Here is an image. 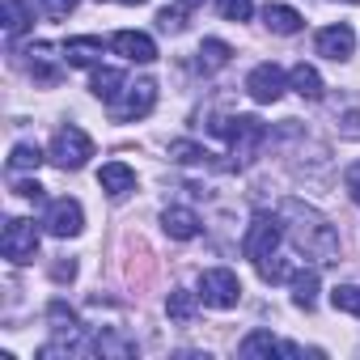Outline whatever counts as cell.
I'll return each mask as SVG.
<instances>
[{
    "instance_id": "cb8c5ba5",
    "label": "cell",
    "mask_w": 360,
    "mask_h": 360,
    "mask_svg": "<svg viewBox=\"0 0 360 360\" xmlns=\"http://www.w3.org/2000/svg\"><path fill=\"white\" fill-rule=\"evenodd\" d=\"M330 305L360 318V284H339V288H330Z\"/></svg>"
},
{
    "instance_id": "ffe728a7",
    "label": "cell",
    "mask_w": 360,
    "mask_h": 360,
    "mask_svg": "<svg viewBox=\"0 0 360 360\" xmlns=\"http://www.w3.org/2000/svg\"><path fill=\"white\" fill-rule=\"evenodd\" d=\"M288 85H292L301 98H309V102L322 98V77H318V68H309V64H297V68L288 72Z\"/></svg>"
},
{
    "instance_id": "603a6c76",
    "label": "cell",
    "mask_w": 360,
    "mask_h": 360,
    "mask_svg": "<svg viewBox=\"0 0 360 360\" xmlns=\"http://www.w3.org/2000/svg\"><path fill=\"white\" fill-rule=\"evenodd\" d=\"M165 314H169L174 322H191V314H195V297L183 292V288H174L169 301H165Z\"/></svg>"
},
{
    "instance_id": "4fadbf2b",
    "label": "cell",
    "mask_w": 360,
    "mask_h": 360,
    "mask_svg": "<svg viewBox=\"0 0 360 360\" xmlns=\"http://www.w3.org/2000/svg\"><path fill=\"white\" fill-rule=\"evenodd\" d=\"M102 39H94V34H81V39H68L64 43V60L72 64V68H98L102 64Z\"/></svg>"
},
{
    "instance_id": "8992f818",
    "label": "cell",
    "mask_w": 360,
    "mask_h": 360,
    "mask_svg": "<svg viewBox=\"0 0 360 360\" xmlns=\"http://www.w3.org/2000/svg\"><path fill=\"white\" fill-rule=\"evenodd\" d=\"M0 250H5L9 263H34V255H39V225L26 221V217H13V221L5 225Z\"/></svg>"
},
{
    "instance_id": "52a82bcc",
    "label": "cell",
    "mask_w": 360,
    "mask_h": 360,
    "mask_svg": "<svg viewBox=\"0 0 360 360\" xmlns=\"http://www.w3.org/2000/svg\"><path fill=\"white\" fill-rule=\"evenodd\" d=\"M153 106H157V85L153 81H136V85H123V94L110 102V115L119 123H131V119H144Z\"/></svg>"
},
{
    "instance_id": "4dcf8cb0",
    "label": "cell",
    "mask_w": 360,
    "mask_h": 360,
    "mask_svg": "<svg viewBox=\"0 0 360 360\" xmlns=\"http://www.w3.org/2000/svg\"><path fill=\"white\" fill-rule=\"evenodd\" d=\"M343 183H347V191H352V200L360 204V161H356V165H347V174H343Z\"/></svg>"
},
{
    "instance_id": "4316f807",
    "label": "cell",
    "mask_w": 360,
    "mask_h": 360,
    "mask_svg": "<svg viewBox=\"0 0 360 360\" xmlns=\"http://www.w3.org/2000/svg\"><path fill=\"white\" fill-rule=\"evenodd\" d=\"M102 356H131L136 352V343H127V339H110V335H98V343H94Z\"/></svg>"
},
{
    "instance_id": "836d02e7",
    "label": "cell",
    "mask_w": 360,
    "mask_h": 360,
    "mask_svg": "<svg viewBox=\"0 0 360 360\" xmlns=\"http://www.w3.org/2000/svg\"><path fill=\"white\" fill-rule=\"evenodd\" d=\"M183 5H187V9H200V5H204V0H183Z\"/></svg>"
},
{
    "instance_id": "30bf717a",
    "label": "cell",
    "mask_w": 360,
    "mask_h": 360,
    "mask_svg": "<svg viewBox=\"0 0 360 360\" xmlns=\"http://www.w3.org/2000/svg\"><path fill=\"white\" fill-rule=\"evenodd\" d=\"M284 85H288V77L276 68V64H259V68H250V77H246V94L255 98V102H280V94H284Z\"/></svg>"
},
{
    "instance_id": "277c9868",
    "label": "cell",
    "mask_w": 360,
    "mask_h": 360,
    "mask_svg": "<svg viewBox=\"0 0 360 360\" xmlns=\"http://www.w3.org/2000/svg\"><path fill=\"white\" fill-rule=\"evenodd\" d=\"M94 157V140L81 131V127H60L56 131V140H51V161L60 165V169H81L85 161Z\"/></svg>"
},
{
    "instance_id": "f1b7e54d",
    "label": "cell",
    "mask_w": 360,
    "mask_h": 360,
    "mask_svg": "<svg viewBox=\"0 0 360 360\" xmlns=\"http://www.w3.org/2000/svg\"><path fill=\"white\" fill-rule=\"evenodd\" d=\"M39 9H43L51 22H64V18L77 9V0H39Z\"/></svg>"
},
{
    "instance_id": "d4e9b609",
    "label": "cell",
    "mask_w": 360,
    "mask_h": 360,
    "mask_svg": "<svg viewBox=\"0 0 360 360\" xmlns=\"http://www.w3.org/2000/svg\"><path fill=\"white\" fill-rule=\"evenodd\" d=\"M169 157H174L178 165H195V161H208L212 153L200 148V144H191V140H174V144H169Z\"/></svg>"
},
{
    "instance_id": "484cf974",
    "label": "cell",
    "mask_w": 360,
    "mask_h": 360,
    "mask_svg": "<svg viewBox=\"0 0 360 360\" xmlns=\"http://www.w3.org/2000/svg\"><path fill=\"white\" fill-rule=\"evenodd\" d=\"M221 13L225 22H246L255 13V0H221Z\"/></svg>"
},
{
    "instance_id": "7c38bea8",
    "label": "cell",
    "mask_w": 360,
    "mask_h": 360,
    "mask_svg": "<svg viewBox=\"0 0 360 360\" xmlns=\"http://www.w3.org/2000/svg\"><path fill=\"white\" fill-rule=\"evenodd\" d=\"M98 187L106 191V195H127V191H136V169L131 165H123V161H106L102 169H98Z\"/></svg>"
},
{
    "instance_id": "7a4b0ae2",
    "label": "cell",
    "mask_w": 360,
    "mask_h": 360,
    "mask_svg": "<svg viewBox=\"0 0 360 360\" xmlns=\"http://www.w3.org/2000/svg\"><path fill=\"white\" fill-rule=\"evenodd\" d=\"M212 131H217V136H225V140H229V148H233L238 157H250V153L267 140V123H263V119H255V115L217 119V123H212Z\"/></svg>"
},
{
    "instance_id": "2e32d148",
    "label": "cell",
    "mask_w": 360,
    "mask_h": 360,
    "mask_svg": "<svg viewBox=\"0 0 360 360\" xmlns=\"http://www.w3.org/2000/svg\"><path fill=\"white\" fill-rule=\"evenodd\" d=\"M263 22H267V30H271V34H284V39H288V34H297V30L305 26V18H301L292 5H267V9H263Z\"/></svg>"
},
{
    "instance_id": "1f68e13d",
    "label": "cell",
    "mask_w": 360,
    "mask_h": 360,
    "mask_svg": "<svg viewBox=\"0 0 360 360\" xmlns=\"http://www.w3.org/2000/svg\"><path fill=\"white\" fill-rule=\"evenodd\" d=\"M13 191L26 195V200H43V187H39V183H13Z\"/></svg>"
},
{
    "instance_id": "9a60e30c",
    "label": "cell",
    "mask_w": 360,
    "mask_h": 360,
    "mask_svg": "<svg viewBox=\"0 0 360 360\" xmlns=\"http://www.w3.org/2000/svg\"><path fill=\"white\" fill-rule=\"evenodd\" d=\"M238 352H242L246 360H271V356H284V343H280L271 330H250Z\"/></svg>"
},
{
    "instance_id": "83f0119b",
    "label": "cell",
    "mask_w": 360,
    "mask_h": 360,
    "mask_svg": "<svg viewBox=\"0 0 360 360\" xmlns=\"http://www.w3.org/2000/svg\"><path fill=\"white\" fill-rule=\"evenodd\" d=\"M259 276H263L267 284H276V280H288V267H284L276 255H267V259H259Z\"/></svg>"
},
{
    "instance_id": "ba28073f",
    "label": "cell",
    "mask_w": 360,
    "mask_h": 360,
    "mask_svg": "<svg viewBox=\"0 0 360 360\" xmlns=\"http://www.w3.org/2000/svg\"><path fill=\"white\" fill-rule=\"evenodd\" d=\"M43 225H47V233L51 238H77L81 229H85V212H81V204L77 200H51L47 204V212H43Z\"/></svg>"
},
{
    "instance_id": "5b68a950",
    "label": "cell",
    "mask_w": 360,
    "mask_h": 360,
    "mask_svg": "<svg viewBox=\"0 0 360 360\" xmlns=\"http://www.w3.org/2000/svg\"><path fill=\"white\" fill-rule=\"evenodd\" d=\"M280 238H284V229H280V217H271V212H255V221H250V229H246V238H242V255L259 263V259L276 255Z\"/></svg>"
},
{
    "instance_id": "8fae6325",
    "label": "cell",
    "mask_w": 360,
    "mask_h": 360,
    "mask_svg": "<svg viewBox=\"0 0 360 360\" xmlns=\"http://www.w3.org/2000/svg\"><path fill=\"white\" fill-rule=\"evenodd\" d=\"M110 47H115L123 60H131V64H153V60H157V43H153L144 30H119V34L110 39Z\"/></svg>"
},
{
    "instance_id": "d6986e66",
    "label": "cell",
    "mask_w": 360,
    "mask_h": 360,
    "mask_svg": "<svg viewBox=\"0 0 360 360\" xmlns=\"http://www.w3.org/2000/svg\"><path fill=\"white\" fill-rule=\"evenodd\" d=\"M292 305L297 309H314L318 305V271L314 267H305V271L292 276Z\"/></svg>"
},
{
    "instance_id": "6da1fadb",
    "label": "cell",
    "mask_w": 360,
    "mask_h": 360,
    "mask_svg": "<svg viewBox=\"0 0 360 360\" xmlns=\"http://www.w3.org/2000/svg\"><path fill=\"white\" fill-rule=\"evenodd\" d=\"M297 225H292V242L309 255V259H318V263H330L335 255H339V238H335V229L314 212V208H301V204H288L284 208Z\"/></svg>"
},
{
    "instance_id": "d6a6232c",
    "label": "cell",
    "mask_w": 360,
    "mask_h": 360,
    "mask_svg": "<svg viewBox=\"0 0 360 360\" xmlns=\"http://www.w3.org/2000/svg\"><path fill=\"white\" fill-rule=\"evenodd\" d=\"M72 271H77L72 263H56V280H72Z\"/></svg>"
},
{
    "instance_id": "5bb4252c",
    "label": "cell",
    "mask_w": 360,
    "mask_h": 360,
    "mask_svg": "<svg viewBox=\"0 0 360 360\" xmlns=\"http://www.w3.org/2000/svg\"><path fill=\"white\" fill-rule=\"evenodd\" d=\"M161 225H165V233H169L174 242H191V238L200 233V217H195L191 208H165Z\"/></svg>"
},
{
    "instance_id": "7402d4cb",
    "label": "cell",
    "mask_w": 360,
    "mask_h": 360,
    "mask_svg": "<svg viewBox=\"0 0 360 360\" xmlns=\"http://www.w3.org/2000/svg\"><path fill=\"white\" fill-rule=\"evenodd\" d=\"M26 26H30V5L26 0H5V30L18 39Z\"/></svg>"
},
{
    "instance_id": "9c48e42d",
    "label": "cell",
    "mask_w": 360,
    "mask_h": 360,
    "mask_svg": "<svg viewBox=\"0 0 360 360\" xmlns=\"http://www.w3.org/2000/svg\"><path fill=\"white\" fill-rule=\"evenodd\" d=\"M314 47H318V56H326V60H352V51H356V30L347 26V22H335V26H326V30H318V39H314Z\"/></svg>"
},
{
    "instance_id": "e0dca14e",
    "label": "cell",
    "mask_w": 360,
    "mask_h": 360,
    "mask_svg": "<svg viewBox=\"0 0 360 360\" xmlns=\"http://www.w3.org/2000/svg\"><path fill=\"white\" fill-rule=\"evenodd\" d=\"M229 60H233V47L229 43H221V39H204L200 43V56H195L200 72H221Z\"/></svg>"
},
{
    "instance_id": "44dd1931",
    "label": "cell",
    "mask_w": 360,
    "mask_h": 360,
    "mask_svg": "<svg viewBox=\"0 0 360 360\" xmlns=\"http://www.w3.org/2000/svg\"><path fill=\"white\" fill-rule=\"evenodd\" d=\"M43 165V148L39 144H30V140H22V144H13V153H9V169L18 174V169H39Z\"/></svg>"
},
{
    "instance_id": "f546056e",
    "label": "cell",
    "mask_w": 360,
    "mask_h": 360,
    "mask_svg": "<svg viewBox=\"0 0 360 360\" xmlns=\"http://www.w3.org/2000/svg\"><path fill=\"white\" fill-rule=\"evenodd\" d=\"M157 26H161L165 34H178V30L187 26V22H183V9H161V13H157Z\"/></svg>"
},
{
    "instance_id": "e575fe53",
    "label": "cell",
    "mask_w": 360,
    "mask_h": 360,
    "mask_svg": "<svg viewBox=\"0 0 360 360\" xmlns=\"http://www.w3.org/2000/svg\"><path fill=\"white\" fill-rule=\"evenodd\" d=\"M115 5H144V0H115Z\"/></svg>"
},
{
    "instance_id": "3957f363",
    "label": "cell",
    "mask_w": 360,
    "mask_h": 360,
    "mask_svg": "<svg viewBox=\"0 0 360 360\" xmlns=\"http://www.w3.org/2000/svg\"><path fill=\"white\" fill-rule=\"evenodd\" d=\"M200 301L212 305V309H233L242 301V280L229 267H212V271L200 276Z\"/></svg>"
},
{
    "instance_id": "ac0fdd59",
    "label": "cell",
    "mask_w": 360,
    "mask_h": 360,
    "mask_svg": "<svg viewBox=\"0 0 360 360\" xmlns=\"http://www.w3.org/2000/svg\"><path fill=\"white\" fill-rule=\"evenodd\" d=\"M123 85H127V77H123L119 68H94V81H89L94 98H102V102H115V98L123 94Z\"/></svg>"
}]
</instances>
